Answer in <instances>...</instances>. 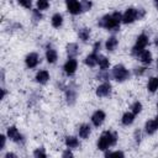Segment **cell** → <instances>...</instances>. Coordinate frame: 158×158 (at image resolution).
Masks as SVG:
<instances>
[{
    "instance_id": "6da1fadb",
    "label": "cell",
    "mask_w": 158,
    "mask_h": 158,
    "mask_svg": "<svg viewBox=\"0 0 158 158\" xmlns=\"http://www.w3.org/2000/svg\"><path fill=\"white\" fill-rule=\"evenodd\" d=\"M122 22V15L118 11H115L112 14H107L104 15L99 21H98V26L102 27L107 31H112L116 32L120 30V23Z\"/></svg>"
},
{
    "instance_id": "7a4b0ae2",
    "label": "cell",
    "mask_w": 158,
    "mask_h": 158,
    "mask_svg": "<svg viewBox=\"0 0 158 158\" xmlns=\"http://www.w3.org/2000/svg\"><path fill=\"white\" fill-rule=\"evenodd\" d=\"M117 142V135L111 131H105L101 133L100 138L98 139V148L100 151H106L109 147L115 146Z\"/></svg>"
},
{
    "instance_id": "3957f363",
    "label": "cell",
    "mask_w": 158,
    "mask_h": 158,
    "mask_svg": "<svg viewBox=\"0 0 158 158\" xmlns=\"http://www.w3.org/2000/svg\"><path fill=\"white\" fill-rule=\"evenodd\" d=\"M148 44V36L146 33H141L138 37H137V41H136V44L132 47L131 49V54L133 57H139L141 53L144 51V48L147 47Z\"/></svg>"
},
{
    "instance_id": "277c9868",
    "label": "cell",
    "mask_w": 158,
    "mask_h": 158,
    "mask_svg": "<svg viewBox=\"0 0 158 158\" xmlns=\"http://www.w3.org/2000/svg\"><path fill=\"white\" fill-rule=\"evenodd\" d=\"M111 75H112V78H114L116 81L122 83V81H125V80L128 79V77H130V72H128L122 64H117V65H115V67L112 68V70H111Z\"/></svg>"
},
{
    "instance_id": "5b68a950",
    "label": "cell",
    "mask_w": 158,
    "mask_h": 158,
    "mask_svg": "<svg viewBox=\"0 0 158 158\" xmlns=\"http://www.w3.org/2000/svg\"><path fill=\"white\" fill-rule=\"evenodd\" d=\"M136 20H138V15H137V9L135 7H128L122 15V22L126 25L132 23Z\"/></svg>"
},
{
    "instance_id": "8992f818",
    "label": "cell",
    "mask_w": 158,
    "mask_h": 158,
    "mask_svg": "<svg viewBox=\"0 0 158 158\" xmlns=\"http://www.w3.org/2000/svg\"><path fill=\"white\" fill-rule=\"evenodd\" d=\"M77 67H78L77 59L75 58H68V60L63 65V69H64V73L67 75H73L77 70Z\"/></svg>"
},
{
    "instance_id": "52a82bcc",
    "label": "cell",
    "mask_w": 158,
    "mask_h": 158,
    "mask_svg": "<svg viewBox=\"0 0 158 158\" xmlns=\"http://www.w3.org/2000/svg\"><path fill=\"white\" fill-rule=\"evenodd\" d=\"M111 84L109 83V81H105V83H102L101 85H99L98 88H96V91H95V94H96V96H99V98H105V96H109L110 94H111Z\"/></svg>"
},
{
    "instance_id": "ba28073f",
    "label": "cell",
    "mask_w": 158,
    "mask_h": 158,
    "mask_svg": "<svg viewBox=\"0 0 158 158\" xmlns=\"http://www.w3.org/2000/svg\"><path fill=\"white\" fill-rule=\"evenodd\" d=\"M105 118H106V115H105V112H104L102 110H96V111L91 115V122H93V125H94L95 127L101 126L102 122L105 121Z\"/></svg>"
},
{
    "instance_id": "9c48e42d",
    "label": "cell",
    "mask_w": 158,
    "mask_h": 158,
    "mask_svg": "<svg viewBox=\"0 0 158 158\" xmlns=\"http://www.w3.org/2000/svg\"><path fill=\"white\" fill-rule=\"evenodd\" d=\"M7 137L14 141V142H21L22 141V135L19 132V130L16 128V126H10L7 128V132H6Z\"/></svg>"
},
{
    "instance_id": "30bf717a",
    "label": "cell",
    "mask_w": 158,
    "mask_h": 158,
    "mask_svg": "<svg viewBox=\"0 0 158 158\" xmlns=\"http://www.w3.org/2000/svg\"><path fill=\"white\" fill-rule=\"evenodd\" d=\"M38 62H40V57H38V54L35 53V52L28 53V54L26 56V58H25V63H26V65H27L28 68H35V67L38 64Z\"/></svg>"
},
{
    "instance_id": "8fae6325",
    "label": "cell",
    "mask_w": 158,
    "mask_h": 158,
    "mask_svg": "<svg viewBox=\"0 0 158 158\" xmlns=\"http://www.w3.org/2000/svg\"><path fill=\"white\" fill-rule=\"evenodd\" d=\"M158 130V121L157 120H148L144 123V132L147 135H153Z\"/></svg>"
},
{
    "instance_id": "7c38bea8",
    "label": "cell",
    "mask_w": 158,
    "mask_h": 158,
    "mask_svg": "<svg viewBox=\"0 0 158 158\" xmlns=\"http://www.w3.org/2000/svg\"><path fill=\"white\" fill-rule=\"evenodd\" d=\"M67 10L72 15H78V14H80L83 11L81 10V4L78 2V1H73L70 4H67Z\"/></svg>"
},
{
    "instance_id": "4fadbf2b",
    "label": "cell",
    "mask_w": 158,
    "mask_h": 158,
    "mask_svg": "<svg viewBox=\"0 0 158 158\" xmlns=\"http://www.w3.org/2000/svg\"><path fill=\"white\" fill-rule=\"evenodd\" d=\"M117 44H118L117 38H116L115 36H111V37H109V38L106 40V42H105V48H106L107 52H114V51L116 49Z\"/></svg>"
},
{
    "instance_id": "5bb4252c",
    "label": "cell",
    "mask_w": 158,
    "mask_h": 158,
    "mask_svg": "<svg viewBox=\"0 0 158 158\" xmlns=\"http://www.w3.org/2000/svg\"><path fill=\"white\" fill-rule=\"evenodd\" d=\"M35 79L38 84H46L49 80V73L47 70H40V72H37Z\"/></svg>"
},
{
    "instance_id": "9a60e30c",
    "label": "cell",
    "mask_w": 158,
    "mask_h": 158,
    "mask_svg": "<svg viewBox=\"0 0 158 158\" xmlns=\"http://www.w3.org/2000/svg\"><path fill=\"white\" fill-rule=\"evenodd\" d=\"M65 51H67V54L69 58H74L78 53H79V48H78V44L77 43H68L67 47H65Z\"/></svg>"
},
{
    "instance_id": "2e32d148",
    "label": "cell",
    "mask_w": 158,
    "mask_h": 158,
    "mask_svg": "<svg viewBox=\"0 0 158 158\" xmlns=\"http://www.w3.org/2000/svg\"><path fill=\"white\" fill-rule=\"evenodd\" d=\"M46 59H47V62H48V63H51V64L56 63V62H57V59H58L57 51H56V49H53V48H47V51H46Z\"/></svg>"
},
{
    "instance_id": "e0dca14e",
    "label": "cell",
    "mask_w": 158,
    "mask_h": 158,
    "mask_svg": "<svg viewBox=\"0 0 158 158\" xmlns=\"http://www.w3.org/2000/svg\"><path fill=\"white\" fill-rule=\"evenodd\" d=\"M84 63L88 65V67H90V68H93V67H95L96 64H98V54L96 53H90V54H88L86 57H85V59H84Z\"/></svg>"
},
{
    "instance_id": "ac0fdd59",
    "label": "cell",
    "mask_w": 158,
    "mask_h": 158,
    "mask_svg": "<svg viewBox=\"0 0 158 158\" xmlns=\"http://www.w3.org/2000/svg\"><path fill=\"white\" fill-rule=\"evenodd\" d=\"M133 121H135V114H133L132 111L125 112V114L122 115V117H121V122H122V125H125V126H128V125L133 123Z\"/></svg>"
},
{
    "instance_id": "d6986e66",
    "label": "cell",
    "mask_w": 158,
    "mask_h": 158,
    "mask_svg": "<svg viewBox=\"0 0 158 158\" xmlns=\"http://www.w3.org/2000/svg\"><path fill=\"white\" fill-rule=\"evenodd\" d=\"M65 99H67V102L69 105H74V102L77 100V93H75V90L68 88L65 90Z\"/></svg>"
},
{
    "instance_id": "ffe728a7",
    "label": "cell",
    "mask_w": 158,
    "mask_h": 158,
    "mask_svg": "<svg viewBox=\"0 0 158 158\" xmlns=\"http://www.w3.org/2000/svg\"><path fill=\"white\" fill-rule=\"evenodd\" d=\"M90 132H91V128L88 123H83V125L79 126V136L81 138H84V139L88 138L90 136Z\"/></svg>"
},
{
    "instance_id": "44dd1931",
    "label": "cell",
    "mask_w": 158,
    "mask_h": 158,
    "mask_svg": "<svg viewBox=\"0 0 158 158\" xmlns=\"http://www.w3.org/2000/svg\"><path fill=\"white\" fill-rule=\"evenodd\" d=\"M64 143H65V146L68 148H77V147H79V141L74 136H67L65 139H64Z\"/></svg>"
},
{
    "instance_id": "7402d4cb",
    "label": "cell",
    "mask_w": 158,
    "mask_h": 158,
    "mask_svg": "<svg viewBox=\"0 0 158 158\" xmlns=\"http://www.w3.org/2000/svg\"><path fill=\"white\" fill-rule=\"evenodd\" d=\"M139 58V60L143 63V64H146V65H148V64H151L152 63V53L149 52V51H143L142 53H141V56L138 57Z\"/></svg>"
},
{
    "instance_id": "603a6c76",
    "label": "cell",
    "mask_w": 158,
    "mask_h": 158,
    "mask_svg": "<svg viewBox=\"0 0 158 158\" xmlns=\"http://www.w3.org/2000/svg\"><path fill=\"white\" fill-rule=\"evenodd\" d=\"M78 37H79L81 41L86 42V41L90 38V28H88V27H81V28H79V31H78Z\"/></svg>"
},
{
    "instance_id": "cb8c5ba5",
    "label": "cell",
    "mask_w": 158,
    "mask_h": 158,
    "mask_svg": "<svg viewBox=\"0 0 158 158\" xmlns=\"http://www.w3.org/2000/svg\"><path fill=\"white\" fill-rule=\"evenodd\" d=\"M51 22H52V26L54 28H59L62 26V23H63V16L60 14H54L52 16V19H51Z\"/></svg>"
},
{
    "instance_id": "d4e9b609",
    "label": "cell",
    "mask_w": 158,
    "mask_h": 158,
    "mask_svg": "<svg viewBox=\"0 0 158 158\" xmlns=\"http://www.w3.org/2000/svg\"><path fill=\"white\" fill-rule=\"evenodd\" d=\"M98 64H99V67H100L101 70H106L109 68V65H110V62H109V59L105 56L99 54L98 56Z\"/></svg>"
},
{
    "instance_id": "484cf974",
    "label": "cell",
    "mask_w": 158,
    "mask_h": 158,
    "mask_svg": "<svg viewBox=\"0 0 158 158\" xmlns=\"http://www.w3.org/2000/svg\"><path fill=\"white\" fill-rule=\"evenodd\" d=\"M147 88L151 93H156L158 90V78L157 77H152L149 78L148 80V84H147Z\"/></svg>"
},
{
    "instance_id": "4316f807",
    "label": "cell",
    "mask_w": 158,
    "mask_h": 158,
    "mask_svg": "<svg viewBox=\"0 0 158 158\" xmlns=\"http://www.w3.org/2000/svg\"><path fill=\"white\" fill-rule=\"evenodd\" d=\"M41 10H38V9H35V10H32V22L36 25V23H38L41 20H42V14L40 12Z\"/></svg>"
},
{
    "instance_id": "83f0119b",
    "label": "cell",
    "mask_w": 158,
    "mask_h": 158,
    "mask_svg": "<svg viewBox=\"0 0 158 158\" xmlns=\"http://www.w3.org/2000/svg\"><path fill=\"white\" fill-rule=\"evenodd\" d=\"M96 78H98L99 80H105V81H107L110 78H112V75H111V73H109V72H106V70H101L100 73H98Z\"/></svg>"
},
{
    "instance_id": "f1b7e54d",
    "label": "cell",
    "mask_w": 158,
    "mask_h": 158,
    "mask_svg": "<svg viewBox=\"0 0 158 158\" xmlns=\"http://www.w3.org/2000/svg\"><path fill=\"white\" fill-rule=\"evenodd\" d=\"M131 111H132L135 115L139 114V112L142 111V104H141L139 101H135V102L132 104V106H131Z\"/></svg>"
},
{
    "instance_id": "f546056e",
    "label": "cell",
    "mask_w": 158,
    "mask_h": 158,
    "mask_svg": "<svg viewBox=\"0 0 158 158\" xmlns=\"http://www.w3.org/2000/svg\"><path fill=\"white\" fill-rule=\"evenodd\" d=\"M33 157H36V158H46L47 154H46V152H44V148L41 147V148L35 149V151H33Z\"/></svg>"
},
{
    "instance_id": "4dcf8cb0",
    "label": "cell",
    "mask_w": 158,
    "mask_h": 158,
    "mask_svg": "<svg viewBox=\"0 0 158 158\" xmlns=\"http://www.w3.org/2000/svg\"><path fill=\"white\" fill-rule=\"evenodd\" d=\"M49 7L48 0H37V9L38 10H47Z\"/></svg>"
},
{
    "instance_id": "1f68e13d",
    "label": "cell",
    "mask_w": 158,
    "mask_h": 158,
    "mask_svg": "<svg viewBox=\"0 0 158 158\" xmlns=\"http://www.w3.org/2000/svg\"><path fill=\"white\" fill-rule=\"evenodd\" d=\"M80 4H81V10L83 11H89L91 9V6H93L91 1H89V0H83Z\"/></svg>"
},
{
    "instance_id": "d6a6232c",
    "label": "cell",
    "mask_w": 158,
    "mask_h": 158,
    "mask_svg": "<svg viewBox=\"0 0 158 158\" xmlns=\"http://www.w3.org/2000/svg\"><path fill=\"white\" fill-rule=\"evenodd\" d=\"M17 2L21 6H23L25 9H31V6H32V0H17Z\"/></svg>"
},
{
    "instance_id": "836d02e7",
    "label": "cell",
    "mask_w": 158,
    "mask_h": 158,
    "mask_svg": "<svg viewBox=\"0 0 158 158\" xmlns=\"http://www.w3.org/2000/svg\"><path fill=\"white\" fill-rule=\"evenodd\" d=\"M114 156H116V157H123L125 154H123V152H121V151H115V152H105V157H114Z\"/></svg>"
},
{
    "instance_id": "e575fe53",
    "label": "cell",
    "mask_w": 158,
    "mask_h": 158,
    "mask_svg": "<svg viewBox=\"0 0 158 158\" xmlns=\"http://www.w3.org/2000/svg\"><path fill=\"white\" fill-rule=\"evenodd\" d=\"M133 73H135V75H142V74L146 73V68H143V67L135 68V69H133Z\"/></svg>"
},
{
    "instance_id": "d590c367",
    "label": "cell",
    "mask_w": 158,
    "mask_h": 158,
    "mask_svg": "<svg viewBox=\"0 0 158 158\" xmlns=\"http://www.w3.org/2000/svg\"><path fill=\"white\" fill-rule=\"evenodd\" d=\"M72 148H67L63 153H62V157L63 158H67V157H73V153H72V151H70Z\"/></svg>"
},
{
    "instance_id": "8d00e7d4",
    "label": "cell",
    "mask_w": 158,
    "mask_h": 158,
    "mask_svg": "<svg viewBox=\"0 0 158 158\" xmlns=\"http://www.w3.org/2000/svg\"><path fill=\"white\" fill-rule=\"evenodd\" d=\"M137 15H138V20L143 19L146 15V10L144 9H137Z\"/></svg>"
},
{
    "instance_id": "74e56055",
    "label": "cell",
    "mask_w": 158,
    "mask_h": 158,
    "mask_svg": "<svg viewBox=\"0 0 158 158\" xmlns=\"http://www.w3.org/2000/svg\"><path fill=\"white\" fill-rule=\"evenodd\" d=\"M100 47H101L100 41H99V42H95L94 46H93V52H94V53H98V52L100 51Z\"/></svg>"
},
{
    "instance_id": "f35d334b",
    "label": "cell",
    "mask_w": 158,
    "mask_h": 158,
    "mask_svg": "<svg viewBox=\"0 0 158 158\" xmlns=\"http://www.w3.org/2000/svg\"><path fill=\"white\" fill-rule=\"evenodd\" d=\"M141 138H142L141 131L139 130H136L135 131V139H136V142H141Z\"/></svg>"
},
{
    "instance_id": "ab89813d",
    "label": "cell",
    "mask_w": 158,
    "mask_h": 158,
    "mask_svg": "<svg viewBox=\"0 0 158 158\" xmlns=\"http://www.w3.org/2000/svg\"><path fill=\"white\" fill-rule=\"evenodd\" d=\"M0 141H1V144H0V149H4L5 148V142H6V137L4 135L0 136Z\"/></svg>"
},
{
    "instance_id": "60d3db41",
    "label": "cell",
    "mask_w": 158,
    "mask_h": 158,
    "mask_svg": "<svg viewBox=\"0 0 158 158\" xmlns=\"http://www.w3.org/2000/svg\"><path fill=\"white\" fill-rule=\"evenodd\" d=\"M10 157H16V154H14V153H10V152L5 154V158H10Z\"/></svg>"
},
{
    "instance_id": "b9f144b4",
    "label": "cell",
    "mask_w": 158,
    "mask_h": 158,
    "mask_svg": "<svg viewBox=\"0 0 158 158\" xmlns=\"http://www.w3.org/2000/svg\"><path fill=\"white\" fill-rule=\"evenodd\" d=\"M5 95H6V91H5V89L2 88V89H1V99H4V98H5Z\"/></svg>"
},
{
    "instance_id": "7bdbcfd3",
    "label": "cell",
    "mask_w": 158,
    "mask_h": 158,
    "mask_svg": "<svg viewBox=\"0 0 158 158\" xmlns=\"http://www.w3.org/2000/svg\"><path fill=\"white\" fill-rule=\"evenodd\" d=\"M154 44H156V46L158 47V35H157V36L154 37Z\"/></svg>"
},
{
    "instance_id": "ee69618b",
    "label": "cell",
    "mask_w": 158,
    "mask_h": 158,
    "mask_svg": "<svg viewBox=\"0 0 158 158\" xmlns=\"http://www.w3.org/2000/svg\"><path fill=\"white\" fill-rule=\"evenodd\" d=\"M153 2H154V6H156V9L158 10V0H153Z\"/></svg>"
},
{
    "instance_id": "f6af8a7d",
    "label": "cell",
    "mask_w": 158,
    "mask_h": 158,
    "mask_svg": "<svg viewBox=\"0 0 158 158\" xmlns=\"http://www.w3.org/2000/svg\"><path fill=\"white\" fill-rule=\"evenodd\" d=\"M73 1H77V0H65V4H70V2H73Z\"/></svg>"
},
{
    "instance_id": "bcb514c9",
    "label": "cell",
    "mask_w": 158,
    "mask_h": 158,
    "mask_svg": "<svg viewBox=\"0 0 158 158\" xmlns=\"http://www.w3.org/2000/svg\"><path fill=\"white\" fill-rule=\"evenodd\" d=\"M157 109H158V102H157ZM157 121H158V116H157V118H156Z\"/></svg>"
},
{
    "instance_id": "7dc6e473",
    "label": "cell",
    "mask_w": 158,
    "mask_h": 158,
    "mask_svg": "<svg viewBox=\"0 0 158 158\" xmlns=\"http://www.w3.org/2000/svg\"><path fill=\"white\" fill-rule=\"evenodd\" d=\"M157 69H158V59H157Z\"/></svg>"
}]
</instances>
